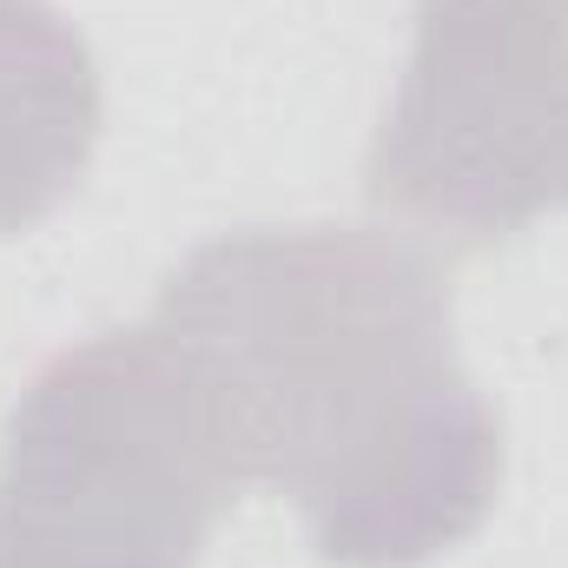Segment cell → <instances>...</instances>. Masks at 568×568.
Masks as SVG:
<instances>
[{
	"mask_svg": "<svg viewBox=\"0 0 568 568\" xmlns=\"http://www.w3.org/2000/svg\"><path fill=\"white\" fill-rule=\"evenodd\" d=\"M239 489L265 483L324 568H429L503 496V417L456 357L449 284L357 225L199 245L145 317Z\"/></svg>",
	"mask_w": 568,
	"mask_h": 568,
	"instance_id": "cell-1",
	"label": "cell"
},
{
	"mask_svg": "<svg viewBox=\"0 0 568 568\" xmlns=\"http://www.w3.org/2000/svg\"><path fill=\"white\" fill-rule=\"evenodd\" d=\"M549 205H568V120L556 133V152H549Z\"/></svg>",
	"mask_w": 568,
	"mask_h": 568,
	"instance_id": "cell-5",
	"label": "cell"
},
{
	"mask_svg": "<svg viewBox=\"0 0 568 568\" xmlns=\"http://www.w3.org/2000/svg\"><path fill=\"white\" fill-rule=\"evenodd\" d=\"M239 476L152 324L53 351L0 429V568H199Z\"/></svg>",
	"mask_w": 568,
	"mask_h": 568,
	"instance_id": "cell-2",
	"label": "cell"
},
{
	"mask_svg": "<svg viewBox=\"0 0 568 568\" xmlns=\"http://www.w3.org/2000/svg\"><path fill=\"white\" fill-rule=\"evenodd\" d=\"M100 67L53 0H0V239L47 225L93 165Z\"/></svg>",
	"mask_w": 568,
	"mask_h": 568,
	"instance_id": "cell-4",
	"label": "cell"
},
{
	"mask_svg": "<svg viewBox=\"0 0 568 568\" xmlns=\"http://www.w3.org/2000/svg\"><path fill=\"white\" fill-rule=\"evenodd\" d=\"M568 120V0H417V40L364 159L377 219L496 245L549 212Z\"/></svg>",
	"mask_w": 568,
	"mask_h": 568,
	"instance_id": "cell-3",
	"label": "cell"
}]
</instances>
